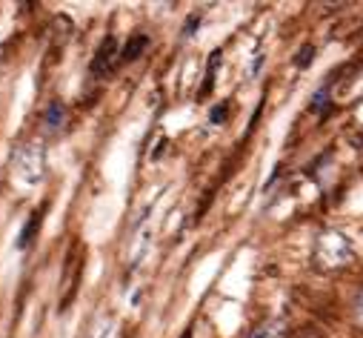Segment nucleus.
Here are the masks:
<instances>
[{"label": "nucleus", "mask_w": 363, "mask_h": 338, "mask_svg": "<svg viewBox=\"0 0 363 338\" xmlns=\"http://www.w3.org/2000/svg\"><path fill=\"white\" fill-rule=\"evenodd\" d=\"M320 261L326 267H343L346 261H352V244L343 235H326L320 241Z\"/></svg>", "instance_id": "obj_1"}, {"label": "nucleus", "mask_w": 363, "mask_h": 338, "mask_svg": "<svg viewBox=\"0 0 363 338\" xmlns=\"http://www.w3.org/2000/svg\"><path fill=\"white\" fill-rule=\"evenodd\" d=\"M184 338H192V332H184Z\"/></svg>", "instance_id": "obj_13"}, {"label": "nucleus", "mask_w": 363, "mask_h": 338, "mask_svg": "<svg viewBox=\"0 0 363 338\" xmlns=\"http://www.w3.org/2000/svg\"><path fill=\"white\" fill-rule=\"evenodd\" d=\"M40 221H43V209L29 215L26 227H23V229H21V235H18V249H29V244L35 241V235H38V229H40Z\"/></svg>", "instance_id": "obj_3"}, {"label": "nucleus", "mask_w": 363, "mask_h": 338, "mask_svg": "<svg viewBox=\"0 0 363 338\" xmlns=\"http://www.w3.org/2000/svg\"><path fill=\"white\" fill-rule=\"evenodd\" d=\"M4 55H6V46H4V43H0V63H4Z\"/></svg>", "instance_id": "obj_11"}, {"label": "nucleus", "mask_w": 363, "mask_h": 338, "mask_svg": "<svg viewBox=\"0 0 363 338\" xmlns=\"http://www.w3.org/2000/svg\"><path fill=\"white\" fill-rule=\"evenodd\" d=\"M63 121H66V107L60 101H52L49 109H46V126L49 129H60Z\"/></svg>", "instance_id": "obj_5"}, {"label": "nucleus", "mask_w": 363, "mask_h": 338, "mask_svg": "<svg viewBox=\"0 0 363 338\" xmlns=\"http://www.w3.org/2000/svg\"><path fill=\"white\" fill-rule=\"evenodd\" d=\"M226 112H229V109H226V104L215 107V109H212V115H209V118H212V124H220V121H226Z\"/></svg>", "instance_id": "obj_9"}, {"label": "nucleus", "mask_w": 363, "mask_h": 338, "mask_svg": "<svg viewBox=\"0 0 363 338\" xmlns=\"http://www.w3.org/2000/svg\"><path fill=\"white\" fill-rule=\"evenodd\" d=\"M357 310H360V318H363V295H360V301H357Z\"/></svg>", "instance_id": "obj_12"}, {"label": "nucleus", "mask_w": 363, "mask_h": 338, "mask_svg": "<svg viewBox=\"0 0 363 338\" xmlns=\"http://www.w3.org/2000/svg\"><path fill=\"white\" fill-rule=\"evenodd\" d=\"M198 23H201V18H198V15H192V18L186 21V26H184V35H192V32L198 29Z\"/></svg>", "instance_id": "obj_10"}, {"label": "nucleus", "mask_w": 363, "mask_h": 338, "mask_svg": "<svg viewBox=\"0 0 363 338\" xmlns=\"http://www.w3.org/2000/svg\"><path fill=\"white\" fill-rule=\"evenodd\" d=\"M52 35H55V40L66 43V40H69V35H72V21H69L66 15H57V18L52 21Z\"/></svg>", "instance_id": "obj_6"}, {"label": "nucleus", "mask_w": 363, "mask_h": 338, "mask_svg": "<svg viewBox=\"0 0 363 338\" xmlns=\"http://www.w3.org/2000/svg\"><path fill=\"white\" fill-rule=\"evenodd\" d=\"M149 46V38L146 35H132L129 40H126V46H123V52H121V58L123 60H138L140 55H143V49Z\"/></svg>", "instance_id": "obj_4"}, {"label": "nucleus", "mask_w": 363, "mask_h": 338, "mask_svg": "<svg viewBox=\"0 0 363 338\" xmlns=\"http://www.w3.org/2000/svg\"><path fill=\"white\" fill-rule=\"evenodd\" d=\"M312 60H315V46H303V49L298 52V58H295V66L306 69V66H309Z\"/></svg>", "instance_id": "obj_8"}, {"label": "nucleus", "mask_w": 363, "mask_h": 338, "mask_svg": "<svg viewBox=\"0 0 363 338\" xmlns=\"http://www.w3.org/2000/svg\"><path fill=\"white\" fill-rule=\"evenodd\" d=\"M252 338H284V324H278V321H272V324H266V327H260Z\"/></svg>", "instance_id": "obj_7"}, {"label": "nucleus", "mask_w": 363, "mask_h": 338, "mask_svg": "<svg viewBox=\"0 0 363 338\" xmlns=\"http://www.w3.org/2000/svg\"><path fill=\"white\" fill-rule=\"evenodd\" d=\"M115 58H118V40H115V38H106V40L98 46V52H95L92 72H95V75H106V72H112Z\"/></svg>", "instance_id": "obj_2"}]
</instances>
